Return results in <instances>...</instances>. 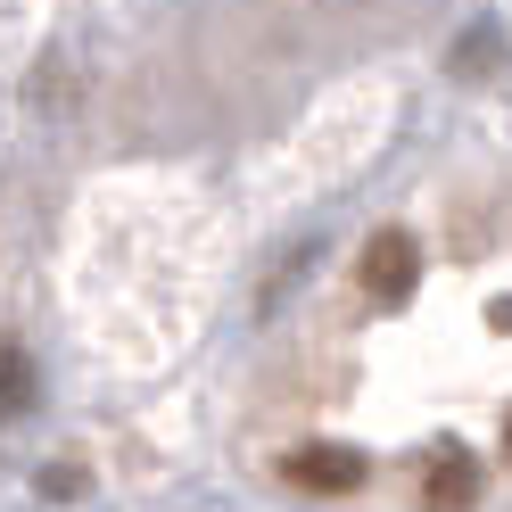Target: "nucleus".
Segmentation results:
<instances>
[{
  "label": "nucleus",
  "mask_w": 512,
  "mask_h": 512,
  "mask_svg": "<svg viewBox=\"0 0 512 512\" xmlns=\"http://www.w3.org/2000/svg\"><path fill=\"white\" fill-rule=\"evenodd\" d=\"M281 479L306 488V496H347V488L364 479V455H356V446L314 438V446H290V455H281Z\"/></svg>",
  "instance_id": "obj_1"
},
{
  "label": "nucleus",
  "mask_w": 512,
  "mask_h": 512,
  "mask_svg": "<svg viewBox=\"0 0 512 512\" xmlns=\"http://www.w3.org/2000/svg\"><path fill=\"white\" fill-rule=\"evenodd\" d=\"M413 273H422V248H413V232H372L364 240V290L380 306H397L413 290Z\"/></svg>",
  "instance_id": "obj_2"
},
{
  "label": "nucleus",
  "mask_w": 512,
  "mask_h": 512,
  "mask_svg": "<svg viewBox=\"0 0 512 512\" xmlns=\"http://www.w3.org/2000/svg\"><path fill=\"white\" fill-rule=\"evenodd\" d=\"M422 504H430V512H471V504H479V463L463 455V446H438V455H430Z\"/></svg>",
  "instance_id": "obj_3"
},
{
  "label": "nucleus",
  "mask_w": 512,
  "mask_h": 512,
  "mask_svg": "<svg viewBox=\"0 0 512 512\" xmlns=\"http://www.w3.org/2000/svg\"><path fill=\"white\" fill-rule=\"evenodd\" d=\"M504 455H512V422H504Z\"/></svg>",
  "instance_id": "obj_4"
}]
</instances>
